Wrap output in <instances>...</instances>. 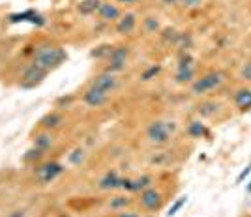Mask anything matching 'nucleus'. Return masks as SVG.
Here are the masks:
<instances>
[{
  "mask_svg": "<svg viewBox=\"0 0 251 217\" xmlns=\"http://www.w3.org/2000/svg\"><path fill=\"white\" fill-rule=\"evenodd\" d=\"M66 60V51L62 47H54V45H42L34 52V64L42 66L43 70L51 72L54 68H58Z\"/></svg>",
  "mask_w": 251,
  "mask_h": 217,
  "instance_id": "1",
  "label": "nucleus"
},
{
  "mask_svg": "<svg viewBox=\"0 0 251 217\" xmlns=\"http://www.w3.org/2000/svg\"><path fill=\"white\" fill-rule=\"evenodd\" d=\"M45 75H47V70H43L42 66H38V64H30L23 72L21 88H34V86H38L45 79Z\"/></svg>",
  "mask_w": 251,
  "mask_h": 217,
  "instance_id": "2",
  "label": "nucleus"
},
{
  "mask_svg": "<svg viewBox=\"0 0 251 217\" xmlns=\"http://www.w3.org/2000/svg\"><path fill=\"white\" fill-rule=\"evenodd\" d=\"M64 172V167L60 163H43V165L38 167V170H36V176H38V180L42 182V184H51L54 182L58 176Z\"/></svg>",
  "mask_w": 251,
  "mask_h": 217,
  "instance_id": "3",
  "label": "nucleus"
},
{
  "mask_svg": "<svg viewBox=\"0 0 251 217\" xmlns=\"http://www.w3.org/2000/svg\"><path fill=\"white\" fill-rule=\"evenodd\" d=\"M147 135L152 143L163 145V143H167L169 137H171V129H169L167 122H152V124L148 125Z\"/></svg>",
  "mask_w": 251,
  "mask_h": 217,
  "instance_id": "4",
  "label": "nucleus"
},
{
  "mask_svg": "<svg viewBox=\"0 0 251 217\" xmlns=\"http://www.w3.org/2000/svg\"><path fill=\"white\" fill-rule=\"evenodd\" d=\"M220 84H221V73L214 72L204 75V77H201L199 81H195L193 86H191V90H193V94H204L208 92V90H214Z\"/></svg>",
  "mask_w": 251,
  "mask_h": 217,
  "instance_id": "5",
  "label": "nucleus"
},
{
  "mask_svg": "<svg viewBox=\"0 0 251 217\" xmlns=\"http://www.w3.org/2000/svg\"><path fill=\"white\" fill-rule=\"evenodd\" d=\"M141 206L148 212H156L161 206V193L156 187H148L141 193Z\"/></svg>",
  "mask_w": 251,
  "mask_h": 217,
  "instance_id": "6",
  "label": "nucleus"
},
{
  "mask_svg": "<svg viewBox=\"0 0 251 217\" xmlns=\"http://www.w3.org/2000/svg\"><path fill=\"white\" fill-rule=\"evenodd\" d=\"M127 47H116L111 51L109 54V72L115 73V72H122L126 68V60H127Z\"/></svg>",
  "mask_w": 251,
  "mask_h": 217,
  "instance_id": "7",
  "label": "nucleus"
},
{
  "mask_svg": "<svg viewBox=\"0 0 251 217\" xmlns=\"http://www.w3.org/2000/svg\"><path fill=\"white\" fill-rule=\"evenodd\" d=\"M107 99H109V94L100 90V88H96V86H90L83 94V101L86 105H90V107H101V105L107 103Z\"/></svg>",
  "mask_w": 251,
  "mask_h": 217,
  "instance_id": "8",
  "label": "nucleus"
},
{
  "mask_svg": "<svg viewBox=\"0 0 251 217\" xmlns=\"http://www.w3.org/2000/svg\"><path fill=\"white\" fill-rule=\"evenodd\" d=\"M116 77L113 75L111 72H105L101 75H98L94 81H92V86L96 88H100V90H103V92H111V90H115L116 88Z\"/></svg>",
  "mask_w": 251,
  "mask_h": 217,
  "instance_id": "9",
  "label": "nucleus"
},
{
  "mask_svg": "<svg viewBox=\"0 0 251 217\" xmlns=\"http://www.w3.org/2000/svg\"><path fill=\"white\" fill-rule=\"evenodd\" d=\"M10 21L11 23L30 21V23H34V24H38V26L45 24V19H43L38 11H34V10H28V11H25V13H15V15H11L10 17Z\"/></svg>",
  "mask_w": 251,
  "mask_h": 217,
  "instance_id": "10",
  "label": "nucleus"
},
{
  "mask_svg": "<svg viewBox=\"0 0 251 217\" xmlns=\"http://www.w3.org/2000/svg\"><path fill=\"white\" fill-rule=\"evenodd\" d=\"M135 24H137V19L133 13H126L122 19H118L116 23V32L118 34H131V32L135 30Z\"/></svg>",
  "mask_w": 251,
  "mask_h": 217,
  "instance_id": "11",
  "label": "nucleus"
},
{
  "mask_svg": "<svg viewBox=\"0 0 251 217\" xmlns=\"http://www.w3.org/2000/svg\"><path fill=\"white\" fill-rule=\"evenodd\" d=\"M98 13H100V17H101L103 21H115V19L120 17V10L116 8L115 4H101Z\"/></svg>",
  "mask_w": 251,
  "mask_h": 217,
  "instance_id": "12",
  "label": "nucleus"
},
{
  "mask_svg": "<svg viewBox=\"0 0 251 217\" xmlns=\"http://www.w3.org/2000/svg\"><path fill=\"white\" fill-rule=\"evenodd\" d=\"M64 122V116L60 113H56V111H52V113L45 114L42 120V124L45 129H54V127H58V125Z\"/></svg>",
  "mask_w": 251,
  "mask_h": 217,
  "instance_id": "13",
  "label": "nucleus"
},
{
  "mask_svg": "<svg viewBox=\"0 0 251 217\" xmlns=\"http://www.w3.org/2000/svg\"><path fill=\"white\" fill-rule=\"evenodd\" d=\"M120 182H122V178H118L116 172H107V174L101 178L100 187H101V189H116V187H120Z\"/></svg>",
  "mask_w": 251,
  "mask_h": 217,
  "instance_id": "14",
  "label": "nucleus"
},
{
  "mask_svg": "<svg viewBox=\"0 0 251 217\" xmlns=\"http://www.w3.org/2000/svg\"><path fill=\"white\" fill-rule=\"evenodd\" d=\"M51 145H52V137L49 133H42L34 139V148H36V150H40V152L49 150Z\"/></svg>",
  "mask_w": 251,
  "mask_h": 217,
  "instance_id": "15",
  "label": "nucleus"
},
{
  "mask_svg": "<svg viewBox=\"0 0 251 217\" xmlns=\"http://www.w3.org/2000/svg\"><path fill=\"white\" fill-rule=\"evenodd\" d=\"M234 101L238 105V109H251V90H240L234 96Z\"/></svg>",
  "mask_w": 251,
  "mask_h": 217,
  "instance_id": "16",
  "label": "nucleus"
},
{
  "mask_svg": "<svg viewBox=\"0 0 251 217\" xmlns=\"http://www.w3.org/2000/svg\"><path fill=\"white\" fill-rule=\"evenodd\" d=\"M100 6H101L100 0H84L83 4L79 6V11L83 15H92V13H96V11L100 10Z\"/></svg>",
  "mask_w": 251,
  "mask_h": 217,
  "instance_id": "17",
  "label": "nucleus"
},
{
  "mask_svg": "<svg viewBox=\"0 0 251 217\" xmlns=\"http://www.w3.org/2000/svg\"><path fill=\"white\" fill-rule=\"evenodd\" d=\"M152 187V178L150 176H141L137 180H131V191H145Z\"/></svg>",
  "mask_w": 251,
  "mask_h": 217,
  "instance_id": "18",
  "label": "nucleus"
},
{
  "mask_svg": "<svg viewBox=\"0 0 251 217\" xmlns=\"http://www.w3.org/2000/svg\"><path fill=\"white\" fill-rule=\"evenodd\" d=\"M188 133L193 137V139H201L202 135L206 133V127L201 124V122H191L188 127Z\"/></svg>",
  "mask_w": 251,
  "mask_h": 217,
  "instance_id": "19",
  "label": "nucleus"
},
{
  "mask_svg": "<svg viewBox=\"0 0 251 217\" xmlns=\"http://www.w3.org/2000/svg\"><path fill=\"white\" fill-rule=\"evenodd\" d=\"M68 161L72 163V165H81L84 161V150L83 148H75L72 154L68 155Z\"/></svg>",
  "mask_w": 251,
  "mask_h": 217,
  "instance_id": "20",
  "label": "nucleus"
},
{
  "mask_svg": "<svg viewBox=\"0 0 251 217\" xmlns=\"http://www.w3.org/2000/svg\"><path fill=\"white\" fill-rule=\"evenodd\" d=\"M191 79H193V68H188V70H178V73H176L178 83H189Z\"/></svg>",
  "mask_w": 251,
  "mask_h": 217,
  "instance_id": "21",
  "label": "nucleus"
},
{
  "mask_svg": "<svg viewBox=\"0 0 251 217\" xmlns=\"http://www.w3.org/2000/svg\"><path fill=\"white\" fill-rule=\"evenodd\" d=\"M159 72H161V66H150V68H147V70L143 72L141 79H143V81H150V79H154Z\"/></svg>",
  "mask_w": 251,
  "mask_h": 217,
  "instance_id": "22",
  "label": "nucleus"
},
{
  "mask_svg": "<svg viewBox=\"0 0 251 217\" xmlns=\"http://www.w3.org/2000/svg\"><path fill=\"white\" fill-rule=\"evenodd\" d=\"M129 202H131V200H129L127 196H115V198L111 200V208H113V210H120V208L127 206Z\"/></svg>",
  "mask_w": 251,
  "mask_h": 217,
  "instance_id": "23",
  "label": "nucleus"
},
{
  "mask_svg": "<svg viewBox=\"0 0 251 217\" xmlns=\"http://www.w3.org/2000/svg\"><path fill=\"white\" fill-rule=\"evenodd\" d=\"M157 28H159V23H157V19H154V17H148V19H145V30H147V32H156Z\"/></svg>",
  "mask_w": 251,
  "mask_h": 217,
  "instance_id": "24",
  "label": "nucleus"
},
{
  "mask_svg": "<svg viewBox=\"0 0 251 217\" xmlns=\"http://www.w3.org/2000/svg\"><path fill=\"white\" fill-rule=\"evenodd\" d=\"M186 200H188V198H186V196H180V200H176V202H175V204H173V206L169 208V216H175V214H176L178 210H180V208L184 206V204H186Z\"/></svg>",
  "mask_w": 251,
  "mask_h": 217,
  "instance_id": "25",
  "label": "nucleus"
},
{
  "mask_svg": "<svg viewBox=\"0 0 251 217\" xmlns=\"http://www.w3.org/2000/svg\"><path fill=\"white\" fill-rule=\"evenodd\" d=\"M216 109H218L216 103H204L202 107H199V113L202 114V116H210V114H214Z\"/></svg>",
  "mask_w": 251,
  "mask_h": 217,
  "instance_id": "26",
  "label": "nucleus"
},
{
  "mask_svg": "<svg viewBox=\"0 0 251 217\" xmlns=\"http://www.w3.org/2000/svg\"><path fill=\"white\" fill-rule=\"evenodd\" d=\"M111 51H113V47H107V45H101V47H100L98 51L92 52V56H96V58H101V56H105V54L109 56V54H111Z\"/></svg>",
  "mask_w": 251,
  "mask_h": 217,
  "instance_id": "27",
  "label": "nucleus"
},
{
  "mask_svg": "<svg viewBox=\"0 0 251 217\" xmlns=\"http://www.w3.org/2000/svg\"><path fill=\"white\" fill-rule=\"evenodd\" d=\"M250 174H251V163L246 167L244 170H242L240 174H238V178H236V184H242V182H244V178H246V176H250Z\"/></svg>",
  "mask_w": 251,
  "mask_h": 217,
  "instance_id": "28",
  "label": "nucleus"
},
{
  "mask_svg": "<svg viewBox=\"0 0 251 217\" xmlns=\"http://www.w3.org/2000/svg\"><path fill=\"white\" fill-rule=\"evenodd\" d=\"M242 77H244V79H248V81H251V62L244 66V70H242Z\"/></svg>",
  "mask_w": 251,
  "mask_h": 217,
  "instance_id": "29",
  "label": "nucleus"
},
{
  "mask_svg": "<svg viewBox=\"0 0 251 217\" xmlns=\"http://www.w3.org/2000/svg\"><path fill=\"white\" fill-rule=\"evenodd\" d=\"M116 217H141V216H139V214H135V212H127V210H122V212H120V214H118Z\"/></svg>",
  "mask_w": 251,
  "mask_h": 217,
  "instance_id": "30",
  "label": "nucleus"
},
{
  "mask_svg": "<svg viewBox=\"0 0 251 217\" xmlns=\"http://www.w3.org/2000/svg\"><path fill=\"white\" fill-rule=\"evenodd\" d=\"M182 2H184V6H189V8H195L201 4V0H182Z\"/></svg>",
  "mask_w": 251,
  "mask_h": 217,
  "instance_id": "31",
  "label": "nucleus"
},
{
  "mask_svg": "<svg viewBox=\"0 0 251 217\" xmlns=\"http://www.w3.org/2000/svg\"><path fill=\"white\" fill-rule=\"evenodd\" d=\"M8 217H26V212H25V210H15V212H11Z\"/></svg>",
  "mask_w": 251,
  "mask_h": 217,
  "instance_id": "32",
  "label": "nucleus"
},
{
  "mask_svg": "<svg viewBox=\"0 0 251 217\" xmlns=\"http://www.w3.org/2000/svg\"><path fill=\"white\" fill-rule=\"evenodd\" d=\"M118 2H122V4H135L139 0H118Z\"/></svg>",
  "mask_w": 251,
  "mask_h": 217,
  "instance_id": "33",
  "label": "nucleus"
},
{
  "mask_svg": "<svg viewBox=\"0 0 251 217\" xmlns=\"http://www.w3.org/2000/svg\"><path fill=\"white\" fill-rule=\"evenodd\" d=\"M178 0H163V4H176Z\"/></svg>",
  "mask_w": 251,
  "mask_h": 217,
  "instance_id": "34",
  "label": "nucleus"
},
{
  "mask_svg": "<svg viewBox=\"0 0 251 217\" xmlns=\"http://www.w3.org/2000/svg\"><path fill=\"white\" fill-rule=\"evenodd\" d=\"M248 193H251V182H250V186H248Z\"/></svg>",
  "mask_w": 251,
  "mask_h": 217,
  "instance_id": "35",
  "label": "nucleus"
}]
</instances>
